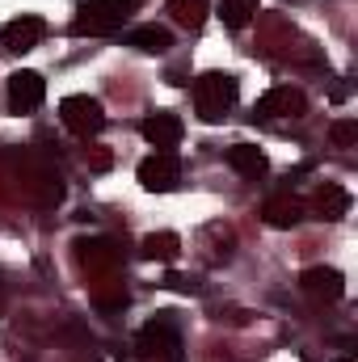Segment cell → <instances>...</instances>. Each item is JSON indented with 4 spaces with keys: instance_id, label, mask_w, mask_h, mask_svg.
I'll return each mask as SVG.
<instances>
[{
    "instance_id": "obj_1",
    "label": "cell",
    "mask_w": 358,
    "mask_h": 362,
    "mask_svg": "<svg viewBox=\"0 0 358 362\" xmlns=\"http://www.w3.org/2000/svg\"><path fill=\"white\" fill-rule=\"evenodd\" d=\"M144 0H89L76 8L72 17V34L76 38H105V34H118L122 21L139 8Z\"/></svg>"
},
{
    "instance_id": "obj_2",
    "label": "cell",
    "mask_w": 358,
    "mask_h": 362,
    "mask_svg": "<svg viewBox=\"0 0 358 362\" xmlns=\"http://www.w3.org/2000/svg\"><path fill=\"white\" fill-rule=\"evenodd\" d=\"M241 97V81L232 72H202L194 81V110L202 122H219Z\"/></svg>"
},
{
    "instance_id": "obj_3",
    "label": "cell",
    "mask_w": 358,
    "mask_h": 362,
    "mask_svg": "<svg viewBox=\"0 0 358 362\" xmlns=\"http://www.w3.org/2000/svg\"><path fill=\"white\" fill-rule=\"evenodd\" d=\"M59 118H64V127H68L72 135H81V139H89V135H97V131L105 127V110H101V101L89 97V93L64 97V101H59Z\"/></svg>"
},
{
    "instance_id": "obj_4",
    "label": "cell",
    "mask_w": 358,
    "mask_h": 362,
    "mask_svg": "<svg viewBox=\"0 0 358 362\" xmlns=\"http://www.w3.org/2000/svg\"><path fill=\"white\" fill-rule=\"evenodd\" d=\"M135 177H139V185H144L148 194H169V189H178V181H181L178 152H152V156H144L139 169H135Z\"/></svg>"
},
{
    "instance_id": "obj_5",
    "label": "cell",
    "mask_w": 358,
    "mask_h": 362,
    "mask_svg": "<svg viewBox=\"0 0 358 362\" xmlns=\"http://www.w3.org/2000/svg\"><path fill=\"white\" fill-rule=\"evenodd\" d=\"M139 135H144L156 152H173L181 144V135H185V122H181L178 114L161 110V114H148V118L139 122Z\"/></svg>"
},
{
    "instance_id": "obj_6",
    "label": "cell",
    "mask_w": 358,
    "mask_h": 362,
    "mask_svg": "<svg viewBox=\"0 0 358 362\" xmlns=\"http://www.w3.org/2000/svg\"><path fill=\"white\" fill-rule=\"evenodd\" d=\"M42 97H47V81H42L38 72L21 68V72L8 76V105H13V114H30V110H38Z\"/></svg>"
},
{
    "instance_id": "obj_7",
    "label": "cell",
    "mask_w": 358,
    "mask_h": 362,
    "mask_svg": "<svg viewBox=\"0 0 358 362\" xmlns=\"http://www.w3.org/2000/svg\"><path fill=\"white\" fill-rule=\"evenodd\" d=\"M308 110V97L299 89H291V85H274L258 97V114L262 118H299Z\"/></svg>"
},
{
    "instance_id": "obj_8",
    "label": "cell",
    "mask_w": 358,
    "mask_h": 362,
    "mask_svg": "<svg viewBox=\"0 0 358 362\" xmlns=\"http://www.w3.org/2000/svg\"><path fill=\"white\" fill-rule=\"evenodd\" d=\"M299 286L312 295V299H342L346 295V278H342V270H333V266H312V270L299 274Z\"/></svg>"
},
{
    "instance_id": "obj_9",
    "label": "cell",
    "mask_w": 358,
    "mask_h": 362,
    "mask_svg": "<svg viewBox=\"0 0 358 362\" xmlns=\"http://www.w3.org/2000/svg\"><path fill=\"white\" fill-rule=\"evenodd\" d=\"M42 34H47V21H42V17H13V21L0 30V42H4L8 51H34V47L42 42Z\"/></svg>"
},
{
    "instance_id": "obj_10",
    "label": "cell",
    "mask_w": 358,
    "mask_h": 362,
    "mask_svg": "<svg viewBox=\"0 0 358 362\" xmlns=\"http://www.w3.org/2000/svg\"><path fill=\"white\" fill-rule=\"evenodd\" d=\"M139 350H144V354H165L169 362H178V333L169 329V320H152V325H144V333H139Z\"/></svg>"
},
{
    "instance_id": "obj_11",
    "label": "cell",
    "mask_w": 358,
    "mask_h": 362,
    "mask_svg": "<svg viewBox=\"0 0 358 362\" xmlns=\"http://www.w3.org/2000/svg\"><path fill=\"white\" fill-rule=\"evenodd\" d=\"M228 165H232L241 177H249V181L266 177V169H270L266 152H262V148H253V144H236V148H228Z\"/></svg>"
},
{
    "instance_id": "obj_12",
    "label": "cell",
    "mask_w": 358,
    "mask_h": 362,
    "mask_svg": "<svg viewBox=\"0 0 358 362\" xmlns=\"http://www.w3.org/2000/svg\"><path fill=\"white\" fill-rule=\"evenodd\" d=\"M266 223L270 228H295L299 219H304V202L299 198H291V194H278V198H270L266 202Z\"/></svg>"
},
{
    "instance_id": "obj_13",
    "label": "cell",
    "mask_w": 358,
    "mask_h": 362,
    "mask_svg": "<svg viewBox=\"0 0 358 362\" xmlns=\"http://www.w3.org/2000/svg\"><path fill=\"white\" fill-rule=\"evenodd\" d=\"M139 253L148 257V262H178V253H181V240H178V232H152V236H144V245H139Z\"/></svg>"
},
{
    "instance_id": "obj_14",
    "label": "cell",
    "mask_w": 358,
    "mask_h": 362,
    "mask_svg": "<svg viewBox=\"0 0 358 362\" xmlns=\"http://www.w3.org/2000/svg\"><path fill=\"white\" fill-rule=\"evenodd\" d=\"M127 42H131V47H139V51L161 55V51H169V47H173V34H169L165 25H135V30L127 34Z\"/></svg>"
},
{
    "instance_id": "obj_15",
    "label": "cell",
    "mask_w": 358,
    "mask_h": 362,
    "mask_svg": "<svg viewBox=\"0 0 358 362\" xmlns=\"http://www.w3.org/2000/svg\"><path fill=\"white\" fill-rule=\"evenodd\" d=\"M316 206H321V215H325V219H342V215L350 211V189H342V185L325 181V185L316 189Z\"/></svg>"
},
{
    "instance_id": "obj_16",
    "label": "cell",
    "mask_w": 358,
    "mask_h": 362,
    "mask_svg": "<svg viewBox=\"0 0 358 362\" xmlns=\"http://www.w3.org/2000/svg\"><path fill=\"white\" fill-rule=\"evenodd\" d=\"M258 13V0H219V21L228 30H245Z\"/></svg>"
},
{
    "instance_id": "obj_17",
    "label": "cell",
    "mask_w": 358,
    "mask_h": 362,
    "mask_svg": "<svg viewBox=\"0 0 358 362\" xmlns=\"http://www.w3.org/2000/svg\"><path fill=\"white\" fill-rule=\"evenodd\" d=\"M169 13H173V21L185 25V30H202V21H207V0H169Z\"/></svg>"
},
{
    "instance_id": "obj_18",
    "label": "cell",
    "mask_w": 358,
    "mask_h": 362,
    "mask_svg": "<svg viewBox=\"0 0 358 362\" xmlns=\"http://www.w3.org/2000/svg\"><path fill=\"white\" fill-rule=\"evenodd\" d=\"M329 139H333L337 148H354L358 144V122L354 118H337V122L329 127Z\"/></svg>"
},
{
    "instance_id": "obj_19",
    "label": "cell",
    "mask_w": 358,
    "mask_h": 362,
    "mask_svg": "<svg viewBox=\"0 0 358 362\" xmlns=\"http://www.w3.org/2000/svg\"><path fill=\"white\" fill-rule=\"evenodd\" d=\"M93 169H110V152H97L93 156Z\"/></svg>"
}]
</instances>
